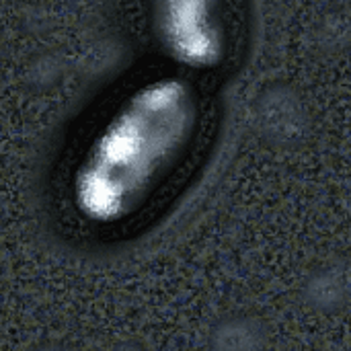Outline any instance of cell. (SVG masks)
Returning <instances> with one entry per match:
<instances>
[{"label": "cell", "instance_id": "cell-1", "mask_svg": "<svg viewBox=\"0 0 351 351\" xmlns=\"http://www.w3.org/2000/svg\"><path fill=\"white\" fill-rule=\"evenodd\" d=\"M199 111L175 76L136 86L101 123L70 181L76 212L101 226L132 218L187 152Z\"/></svg>", "mask_w": 351, "mask_h": 351}]
</instances>
